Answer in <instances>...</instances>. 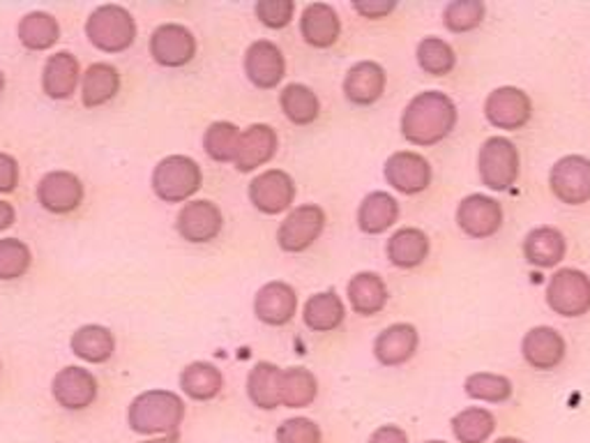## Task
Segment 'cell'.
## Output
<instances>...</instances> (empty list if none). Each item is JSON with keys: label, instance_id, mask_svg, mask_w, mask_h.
I'll return each mask as SVG.
<instances>
[{"label": "cell", "instance_id": "cell-1", "mask_svg": "<svg viewBox=\"0 0 590 443\" xmlns=\"http://www.w3.org/2000/svg\"><path fill=\"white\" fill-rule=\"evenodd\" d=\"M459 111L445 93L424 91L406 104L401 135L413 146H436L455 129Z\"/></svg>", "mask_w": 590, "mask_h": 443}, {"label": "cell", "instance_id": "cell-2", "mask_svg": "<svg viewBox=\"0 0 590 443\" xmlns=\"http://www.w3.org/2000/svg\"><path fill=\"white\" fill-rule=\"evenodd\" d=\"M185 418V402L171 390L141 393L129 405L127 420L136 434H175Z\"/></svg>", "mask_w": 590, "mask_h": 443}, {"label": "cell", "instance_id": "cell-3", "mask_svg": "<svg viewBox=\"0 0 590 443\" xmlns=\"http://www.w3.org/2000/svg\"><path fill=\"white\" fill-rule=\"evenodd\" d=\"M86 35L93 47L106 54H121L129 49L136 37L132 14L121 5H102L88 16Z\"/></svg>", "mask_w": 590, "mask_h": 443}, {"label": "cell", "instance_id": "cell-4", "mask_svg": "<svg viewBox=\"0 0 590 443\" xmlns=\"http://www.w3.org/2000/svg\"><path fill=\"white\" fill-rule=\"evenodd\" d=\"M519 164V150L506 137L487 139L478 152L480 181L493 192H506L517 183Z\"/></svg>", "mask_w": 590, "mask_h": 443}, {"label": "cell", "instance_id": "cell-5", "mask_svg": "<svg viewBox=\"0 0 590 443\" xmlns=\"http://www.w3.org/2000/svg\"><path fill=\"white\" fill-rule=\"evenodd\" d=\"M201 167L185 155H171L152 171V190L167 204L190 198L201 188Z\"/></svg>", "mask_w": 590, "mask_h": 443}, {"label": "cell", "instance_id": "cell-6", "mask_svg": "<svg viewBox=\"0 0 590 443\" xmlns=\"http://www.w3.org/2000/svg\"><path fill=\"white\" fill-rule=\"evenodd\" d=\"M547 305L560 317L590 313V277L577 269H560L547 284Z\"/></svg>", "mask_w": 590, "mask_h": 443}, {"label": "cell", "instance_id": "cell-7", "mask_svg": "<svg viewBox=\"0 0 590 443\" xmlns=\"http://www.w3.org/2000/svg\"><path fill=\"white\" fill-rule=\"evenodd\" d=\"M549 188L558 202L583 206L590 202V160L581 155L560 158L549 171Z\"/></svg>", "mask_w": 590, "mask_h": 443}, {"label": "cell", "instance_id": "cell-8", "mask_svg": "<svg viewBox=\"0 0 590 443\" xmlns=\"http://www.w3.org/2000/svg\"><path fill=\"white\" fill-rule=\"evenodd\" d=\"M485 116L498 129H521L533 118V102L531 98L514 86L496 88L485 102Z\"/></svg>", "mask_w": 590, "mask_h": 443}, {"label": "cell", "instance_id": "cell-9", "mask_svg": "<svg viewBox=\"0 0 590 443\" xmlns=\"http://www.w3.org/2000/svg\"><path fill=\"white\" fill-rule=\"evenodd\" d=\"M326 227L324 208L307 204L298 206L286 215L277 231V242L284 252H305L314 246V240L321 236Z\"/></svg>", "mask_w": 590, "mask_h": 443}, {"label": "cell", "instance_id": "cell-10", "mask_svg": "<svg viewBox=\"0 0 590 443\" xmlns=\"http://www.w3.org/2000/svg\"><path fill=\"white\" fill-rule=\"evenodd\" d=\"M457 225L470 238H491L503 227V208L487 194H468L457 206Z\"/></svg>", "mask_w": 590, "mask_h": 443}, {"label": "cell", "instance_id": "cell-11", "mask_svg": "<svg viewBox=\"0 0 590 443\" xmlns=\"http://www.w3.org/2000/svg\"><path fill=\"white\" fill-rule=\"evenodd\" d=\"M385 181L401 194H420L431 183V164L413 150L390 155L383 169Z\"/></svg>", "mask_w": 590, "mask_h": 443}, {"label": "cell", "instance_id": "cell-12", "mask_svg": "<svg viewBox=\"0 0 590 443\" xmlns=\"http://www.w3.org/2000/svg\"><path fill=\"white\" fill-rule=\"evenodd\" d=\"M249 198H252L257 211L265 215H277L291 208L295 198V183L286 171L268 169L249 183Z\"/></svg>", "mask_w": 590, "mask_h": 443}, {"label": "cell", "instance_id": "cell-13", "mask_svg": "<svg viewBox=\"0 0 590 443\" xmlns=\"http://www.w3.org/2000/svg\"><path fill=\"white\" fill-rule=\"evenodd\" d=\"M245 72L249 81L261 88V91L277 88V83L286 75V60L282 49L270 39L254 42L245 54Z\"/></svg>", "mask_w": 590, "mask_h": 443}, {"label": "cell", "instance_id": "cell-14", "mask_svg": "<svg viewBox=\"0 0 590 443\" xmlns=\"http://www.w3.org/2000/svg\"><path fill=\"white\" fill-rule=\"evenodd\" d=\"M150 54L164 68H183L196 54V39L185 26L164 24L150 37Z\"/></svg>", "mask_w": 590, "mask_h": 443}, {"label": "cell", "instance_id": "cell-15", "mask_svg": "<svg viewBox=\"0 0 590 443\" xmlns=\"http://www.w3.org/2000/svg\"><path fill=\"white\" fill-rule=\"evenodd\" d=\"M52 393L63 409L81 411L95 402L98 382L95 376L83 367H65L56 374Z\"/></svg>", "mask_w": 590, "mask_h": 443}, {"label": "cell", "instance_id": "cell-16", "mask_svg": "<svg viewBox=\"0 0 590 443\" xmlns=\"http://www.w3.org/2000/svg\"><path fill=\"white\" fill-rule=\"evenodd\" d=\"M37 198L49 213L65 215L81 206L83 185L70 171H52L39 181Z\"/></svg>", "mask_w": 590, "mask_h": 443}, {"label": "cell", "instance_id": "cell-17", "mask_svg": "<svg viewBox=\"0 0 590 443\" xmlns=\"http://www.w3.org/2000/svg\"><path fill=\"white\" fill-rule=\"evenodd\" d=\"M420 336L411 323H393L378 332L374 342V356L385 367L406 365L416 356Z\"/></svg>", "mask_w": 590, "mask_h": 443}, {"label": "cell", "instance_id": "cell-18", "mask_svg": "<svg viewBox=\"0 0 590 443\" xmlns=\"http://www.w3.org/2000/svg\"><path fill=\"white\" fill-rule=\"evenodd\" d=\"M298 313V294L286 282H268L254 298V315L268 326H286Z\"/></svg>", "mask_w": 590, "mask_h": 443}, {"label": "cell", "instance_id": "cell-19", "mask_svg": "<svg viewBox=\"0 0 590 443\" xmlns=\"http://www.w3.org/2000/svg\"><path fill=\"white\" fill-rule=\"evenodd\" d=\"M565 351L567 344L563 336L552 326L531 328L524 336V342H521V353H524L526 363L542 372L558 367L565 359Z\"/></svg>", "mask_w": 590, "mask_h": 443}, {"label": "cell", "instance_id": "cell-20", "mask_svg": "<svg viewBox=\"0 0 590 443\" xmlns=\"http://www.w3.org/2000/svg\"><path fill=\"white\" fill-rule=\"evenodd\" d=\"M277 146H280L277 132L272 129L270 125L259 123V125L247 127L245 132H240V146H238V155H236L234 164L242 173L254 171L275 158Z\"/></svg>", "mask_w": 590, "mask_h": 443}, {"label": "cell", "instance_id": "cell-21", "mask_svg": "<svg viewBox=\"0 0 590 443\" xmlns=\"http://www.w3.org/2000/svg\"><path fill=\"white\" fill-rule=\"evenodd\" d=\"M224 227L222 211L213 202H192L178 213V234L188 242H211Z\"/></svg>", "mask_w": 590, "mask_h": 443}, {"label": "cell", "instance_id": "cell-22", "mask_svg": "<svg viewBox=\"0 0 590 443\" xmlns=\"http://www.w3.org/2000/svg\"><path fill=\"white\" fill-rule=\"evenodd\" d=\"M385 70L374 60H360L347 72L344 95L351 104L372 106L385 93Z\"/></svg>", "mask_w": 590, "mask_h": 443}, {"label": "cell", "instance_id": "cell-23", "mask_svg": "<svg viewBox=\"0 0 590 443\" xmlns=\"http://www.w3.org/2000/svg\"><path fill=\"white\" fill-rule=\"evenodd\" d=\"M300 33L311 47L328 49L339 39V33H342V21H339L332 5L314 3V5H307L303 12Z\"/></svg>", "mask_w": 590, "mask_h": 443}, {"label": "cell", "instance_id": "cell-24", "mask_svg": "<svg viewBox=\"0 0 590 443\" xmlns=\"http://www.w3.org/2000/svg\"><path fill=\"white\" fill-rule=\"evenodd\" d=\"M347 292L353 313L362 317L378 315L390 298L388 286H385L383 277L376 273H358L355 277H351Z\"/></svg>", "mask_w": 590, "mask_h": 443}, {"label": "cell", "instance_id": "cell-25", "mask_svg": "<svg viewBox=\"0 0 590 443\" xmlns=\"http://www.w3.org/2000/svg\"><path fill=\"white\" fill-rule=\"evenodd\" d=\"M397 219H399V202L388 192L367 194L358 208V225L370 236L385 234Z\"/></svg>", "mask_w": 590, "mask_h": 443}, {"label": "cell", "instance_id": "cell-26", "mask_svg": "<svg viewBox=\"0 0 590 443\" xmlns=\"http://www.w3.org/2000/svg\"><path fill=\"white\" fill-rule=\"evenodd\" d=\"M567 254V240L554 227H537L524 240V257L537 269H554Z\"/></svg>", "mask_w": 590, "mask_h": 443}, {"label": "cell", "instance_id": "cell-27", "mask_svg": "<svg viewBox=\"0 0 590 443\" xmlns=\"http://www.w3.org/2000/svg\"><path fill=\"white\" fill-rule=\"evenodd\" d=\"M79 75H81L79 60L72 54L60 52L52 56L47 65H44V75H42L44 93L54 100H67L77 91Z\"/></svg>", "mask_w": 590, "mask_h": 443}, {"label": "cell", "instance_id": "cell-28", "mask_svg": "<svg viewBox=\"0 0 590 443\" xmlns=\"http://www.w3.org/2000/svg\"><path fill=\"white\" fill-rule=\"evenodd\" d=\"M282 372L272 363H259L247 379V395L254 407L272 411L282 405Z\"/></svg>", "mask_w": 590, "mask_h": 443}, {"label": "cell", "instance_id": "cell-29", "mask_svg": "<svg viewBox=\"0 0 590 443\" xmlns=\"http://www.w3.org/2000/svg\"><path fill=\"white\" fill-rule=\"evenodd\" d=\"M385 252L397 269H416L429 257V238L416 227H406L393 234Z\"/></svg>", "mask_w": 590, "mask_h": 443}, {"label": "cell", "instance_id": "cell-30", "mask_svg": "<svg viewBox=\"0 0 590 443\" xmlns=\"http://www.w3.org/2000/svg\"><path fill=\"white\" fill-rule=\"evenodd\" d=\"M70 347L75 356H79L81 361L100 365L113 356L116 340H113L111 330L104 326H81L72 336Z\"/></svg>", "mask_w": 590, "mask_h": 443}, {"label": "cell", "instance_id": "cell-31", "mask_svg": "<svg viewBox=\"0 0 590 443\" xmlns=\"http://www.w3.org/2000/svg\"><path fill=\"white\" fill-rule=\"evenodd\" d=\"M118 88H121V77H118L116 68H111V65H106V63L90 65L83 75V83H81L83 104L88 109L102 106L109 100L116 98Z\"/></svg>", "mask_w": 590, "mask_h": 443}, {"label": "cell", "instance_id": "cell-32", "mask_svg": "<svg viewBox=\"0 0 590 443\" xmlns=\"http://www.w3.org/2000/svg\"><path fill=\"white\" fill-rule=\"evenodd\" d=\"M347 307L334 292H321L307 300L303 319L314 332H330L342 326Z\"/></svg>", "mask_w": 590, "mask_h": 443}, {"label": "cell", "instance_id": "cell-33", "mask_svg": "<svg viewBox=\"0 0 590 443\" xmlns=\"http://www.w3.org/2000/svg\"><path fill=\"white\" fill-rule=\"evenodd\" d=\"M180 388H183L192 400L208 402L222 393L224 376L211 363H192L180 374Z\"/></svg>", "mask_w": 590, "mask_h": 443}, {"label": "cell", "instance_id": "cell-34", "mask_svg": "<svg viewBox=\"0 0 590 443\" xmlns=\"http://www.w3.org/2000/svg\"><path fill=\"white\" fill-rule=\"evenodd\" d=\"M280 104L284 116L295 125H309L321 114L319 98L305 83H288L280 95Z\"/></svg>", "mask_w": 590, "mask_h": 443}, {"label": "cell", "instance_id": "cell-35", "mask_svg": "<svg viewBox=\"0 0 590 443\" xmlns=\"http://www.w3.org/2000/svg\"><path fill=\"white\" fill-rule=\"evenodd\" d=\"M60 37L58 21L47 12H31L19 24V39L31 52H47Z\"/></svg>", "mask_w": 590, "mask_h": 443}, {"label": "cell", "instance_id": "cell-36", "mask_svg": "<svg viewBox=\"0 0 590 443\" xmlns=\"http://www.w3.org/2000/svg\"><path fill=\"white\" fill-rule=\"evenodd\" d=\"M496 430V418L483 407H468L452 418V434L459 443H487Z\"/></svg>", "mask_w": 590, "mask_h": 443}, {"label": "cell", "instance_id": "cell-37", "mask_svg": "<svg viewBox=\"0 0 590 443\" xmlns=\"http://www.w3.org/2000/svg\"><path fill=\"white\" fill-rule=\"evenodd\" d=\"M319 395V382L305 367H291L282 372V405L288 409L309 407Z\"/></svg>", "mask_w": 590, "mask_h": 443}, {"label": "cell", "instance_id": "cell-38", "mask_svg": "<svg viewBox=\"0 0 590 443\" xmlns=\"http://www.w3.org/2000/svg\"><path fill=\"white\" fill-rule=\"evenodd\" d=\"M464 390H466V395L470 397V400L501 405V402L510 400L512 393H514V386H512V382L508 379V376H503V374L475 372L466 379Z\"/></svg>", "mask_w": 590, "mask_h": 443}, {"label": "cell", "instance_id": "cell-39", "mask_svg": "<svg viewBox=\"0 0 590 443\" xmlns=\"http://www.w3.org/2000/svg\"><path fill=\"white\" fill-rule=\"evenodd\" d=\"M418 65L431 77H445L457 65V54L441 37H424L418 44Z\"/></svg>", "mask_w": 590, "mask_h": 443}, {"label": "cell", "instance_id": "cell-40", "mask_svg": "<svg viewBox=\"0 0 590 443\" xmlns=\"http://www.w3.org/2000/svg\"><path fill=\"white\" fill-rule=\"evenodd\" d=\"M240 129L234 123H213L203 137V148L215 162H236Z\"/></svg>", "mask_w": 590, "mask_h": 443}, {"label": "cell", "instance_id": "cell-41", "mask_svg": "<svg viewBox=\"0 0 590 443\" xmlns=\"http://www.w3.org/2000/svg\"><path fill=\"white\" fill-rule=\"evenodd\" d=\"M485 21V3L480 0H452L443 10V24L452 33H470Z\"/></svg>", "mask_w": 590, "mask_h": 443}, {"label": "cell", "instance_id": "cell-42", "mask_svg": "<svg viewBox=\"0 0 590 443\" xmlns=\"http://www.w3.org/2000/svg\"><path fill=\"white\" fill-rule=\"evenodd\" d=\"M31 250L16 238L0 240V280H19L31 269Z\"/></svg>", "mask_w": 590, "mask_h": 443}, {"label": "cell", "instance_id": "cell-43", "mask_svg": "<svg viewBox=\"0 0 590 443\" xmlns=\"http://www.w3.org/2000/svg\"><path fill=\"white\" fill-rule=\"evenodd\" d=\"M277 443H321V428L309 418H288L277 428Z\"/></svg>", "mask_w": 590, "mask_h": 443}, {"label": "cell", "instance_id": "cell-44", "mask_svg": "<svg viewBox=\"0 0 590 443\" xmlns=\"http://www.w3.org/2000/svg\"><path fill=\"white\" fill-rule=\"evenodd\" d=\"M254 12L263 26L284 29L291 24V19L295 14V3L293 0H261V3H257Z\"/></svg>", "mask_w": 590, "mask_h": 443}, {"label": "cell", "instance_id": "cell-45", "mask_svg": "<svg viewBox=\"0 0 590 443\" xmlns=\"http://www.w3.org/2000/svg\"><path fill=\"white\" fill-rule=\"evenodd\" d=\"M19 183V164L8 152H0V192H12Z\"/></svg>", "mask_w": 590, "mask_h": 443}, {"label": "cell", "instance_id": "cell-46", "mask_svg": "<svg viewBox=\"0 0 590 443\" xmlns=\"http://www.w3.org/2000/svg\"><path fill=\"white\" fill-rule=\"evenodd\" d=\"M395 8H397L395 3H383V0H370V3H355L353 5V10L365 19H383V16H388Z\"/></svg>", "mask_w": 590, "mask_h": 443}, {"label": "cell", "instance_id": "cell-47", "mask_svg": "<svg viewBox=\"0 0 590 443\" xmlns=\"http://www.w3.org/2000/svg\"><path fill=\"white\" fill-rule=\"evenodd\" d=\"M370 443H408V434L399 425H381L370 436Z\"/></svg>", "mask_w": 590, "mask_h": 443}, {"label": "cell", "instance_id": "cell-48", "mask_svg": "<svg viewBox=\"0 0 590 443\" xmlns=\"http://www.w3.org/2000/svg\"><path fill=\"white\" fill-rule=\"evenodd\" d=\"M12 222H14V208L8 202H0V231L12 227Z\"/></svg>", "mask_w": 590, "mask_h": 443}, {"label": "cell", "instance_id": "cell-49", "mask_svg": "<svg viewBox=\"0 0 590 443\" xmlns=\"http://www.w3.org/2000/svg\"><path fill=\"white\" fill-rule=\"evenodd\" d=\"M144 443H178V434H167V436H157V439H148Z\"/></svg>", "mask_w": 590, "mask_h": 443}, {"label": "cell", "instance_id": "cell-50", "mask_svg": "<svg viewBox=\"0 0 590 443\" xmlns=\"http://www.w3.org/2000/svg\"><path fill=\"white\" fill-rule=\"evenodd\" d=\"M493 443H524L521 439H514V436H501V439H496Z\"/></svg>", "mask_w": 590, "mask_h": 443}, {"label": "cell", "instance_id": "cell-51", "mask_svg": "<svg viewBox=\"0 0 590 443\" xmlns=\"http://www.w3.org/2000/svg\"><path fill=\"white\" fill-rule=\"evenodd\" d=\"M3 88H5V77L3 72H0V93H3Z\"/></svg>", "mask_w": 590, "mask_h": 443}, {"label": "cell", "instance_id": "cell-52", "mask_svg": "<svg viewBox=\"0 0 590 443\" xmlns=\"http://www.w3.org/2000/svg\"><path fill=\"white\" fill-rule=\"evenodd\" d=\"M427 443H445V441H427Z\"/></svg>", "mask_w": 590, "mask_h": 443}]
</instances>
